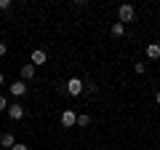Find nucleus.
I'll return each mask as SVG.
<instances>
[{"label": "nucleus", "instance_id": "nucleus-2", "mask_svg": "<svg viewBox=\"0 0 160 150\" xmlns=\"http://www.w3.org/2000/svg\"><path fill=\"white\" fill-rule=\"evenodd\" d=\"M8 118H11V121H22L24 118V107L19 102H13L11 107H8Z\"/></svg>", "mask_w": 160, "mask_h": 150}, {"label": "nucleus", "instance_id": "nucleus-12", "mask_svg": "<svg viewBox=\"0 0 160 150\" xmlns=\"http://www.w3.org/2000/svg\"><path fill=\"white\" fill-rule=\"evenodd\" d=\"M8 107H11V104H8V102H6V97L0 94V110H6V113H8Z\"/></svg>", "mask_w": 160, "mask_h": 150}, {"label": "nucleus", "instance_id": "nucleus-4", "mask_svg": "<svg viewBox=\"0 0 160 150\" xmlns=\"http://www.w3.org/2000/svg\"><path fill=\"white\" fill-rule=\"evenodd\" d=\"M62 123H64L67 129H72L75 123H78V115H75V110H64V113H62Z\"/></svg>", "mask_w": 160, "mask_h": 150}, {"label": "nucleus", "instance_id": "nucleus-17", "mask_svg": "<svg viewBox=\"0 0 160 150\" xmlns=\"http://www.w3.org/2000/svg\"><path fill=\"white\" fill-rule=\"evenodd\" d=\"M155 102H158V104H160V91H158V94H155Z\"/></svg>", "mask_w": 160, "mask_h": 150}, {"label": "nucleus", "instance_id": "nucleus-5", "mask_svg": "<svg viewBox=\"0 0 160 150\" xmlns=\"http://www.w3.org/2000/svg\"><path fill=\"white\" fill-rule=\"evenodd\" d=\"M24 91H27V83H24V81H13L11 83V94H13V97H22Z\"/></svg>", "mask_w": 160, "mask_h": 150}, {"label": "nucleus", "instance_id": "nucleus-8", "mask_svg": "<svg viewBox=\"0 0 160 150\" xmlns=\"http://www.w3.org/2000/svg\"><path fill=\"white\" fill-rule=\"evenodd\" d=\"M147 56L149 59H160V43H149L147 46Z\"/></svg>", "mask_w": 160, "mask_h": 150}, {"label": "nucleus", "instance_id": "nucleus-11", "mask_svg": "<svg viewBox=\"0 0 160 150\" xmlns=\"http://www.w3.org/2000/svg\"><path fill=\"white\" fill-rule=\"evenodd\" d=\"M88 123H91V115H86V113L78 115V126H88Z\"/></svg>", "mask_w": 160, "mask_h": 150}, {"label": "nucleus", "instance_id": "nucleus-1", "mask_svg": "<svg viewBox=\"0 0 160 150\" xmlns=\"http://www.w3.org/2000/svg\"><path fill=\"white\" fill-rule=\"evenodd\" d=\"M67 91H69V97H78V94L83 91V81H80V78H69Z\"/></svg>", "mask_w": 160, "mask_h": 150}, {"label": "nucleus", "instance_id": "nucleus-15", "mask_svg": "<svg viewBox=\"0 0 160 150\" xmlns=\"http://www.w3.org/2000/svg\"><path fill=\"white\" fill-rule=\"evenodd\" d=\"M11 150H29V147H27V145H22V142H16V145L11 147Z\"/></svg>", "mask_w": 160, "mask_h": 150}, {"label": "nucleus", "instance_id": "nucleus-10", "mask_svg": "<svg viewBox=\"0 0 160 150\" xmlns=\"http://www.w3.org/2000/svg\"><path fill=\"white\" fill-rule=\"evenodd\" d=\"M123 32H126V27H123L120 22H115L112 24V38H123Z\"/></svg>", "mask_w": 160, "mask_h": 150}, {"label": "nucleus", "instance_id": "nucleus-14", "mask_svg": "<svg viewBox=\"0 0 160 150\" xmlns=\"http://www.w3.org/2000/svg\"><path fill=\"white\" fill-rule=\"evenodd\" d=\"M133 72L142 75V72H144V64H142V62H136V64H133Z\"/></svg>", "mask_w": 160, "mask_h": 150}, {"label": "nucleus", "instance_id": "nucleus-13", "mask_svg": "<svg viewBox=\"0 0 160 150\" xmlns=\"http://www.w3.org/2000/svg\"><path fill=\"white\" fill-rule=\"evenodd\" d=\"M11 8V0H0V11H8Z\"/></svg>", "mask_w": 160, "mask_h": 150}, {"label": "nucleus", "instance_id": "nucleus-18", "mask_svg": "<svg viewBox=\"0 0 160 150\" xmlns=\"http://www.w3.org/2000/svg\"><path fill=\"white\" fill-rule=\"evenodd\" d=\"M3 81H6V78H3V72H0V86H3Z\"/></svg>", "mask_w": 160, "mask_h": 150}, {"label": "nucleus", "instance_id": "nucleus-16", "mask_svg": "<svg viewBox=\"0 0 160 150\" xmlns=\"http://www.w3.org/2000/svg\"><path fill=\"white\" fill-rule=\"evenodd\" d=\"M6 51H8V46H6V43H0V56H6Z\"/></svg>", "mask_w": 160, "mask_h": 150}, {"label": "nucleus", "instance_id": "nucleus-6", "mask_svg": "<svg viewBox=\"0 0 160 150\" xmlns=\"http://www.w3.org/2000/svg\"><path fill=\"white\" fill-rule=\"evenodd\" d=\"M29 78H35V64H22V81H29Z\"/></svg>", "mask_w": 160, "mask_h": 150}, {"label": "nucleus", "instance_id": "nucleus-7", "mask_svg": "<svg viewBox=\"0 0 160 150\" xmlns=\"http://www.w3.org/2000/svg\"><path fill=\"white\" fill-rule=\"evenodd\" d=\"M0 145H3V147H6V150H11L13 147V145H16V139H13V134H3V137H0Z\"/></svg>", "mask_w": 160, "mask_h": 150}, {"label": "nucleus", "instance_id": "nucleus-9", "mask_svg": "<svg viewBox=\"0 0 160 150\" xmlns=\"http://www.w3.org/2000/svg\"><path fill=\"white\" fill-rule=\"evenodd\" d=\"M46 59H48L46 51H40V48H38V51H32V64H43Z\"/></svg>", "mask_w": 160, "mask_h": 150}, {"label": "nucleus", "instance_id": "nucleus-3", "mask_svg": "<svg viewBox=\"0 0 160 150\" xmlns=\"http://www.w3.org/2000/svg\"><path fill=\"white\" fill-rule=\"evenodd\" d=\"M118 16H120V24L123 22H133V6H120V11H118Z\"/></svg>", "mask_w": 160, "mask_h": 150}]
</instances>
